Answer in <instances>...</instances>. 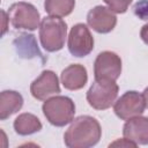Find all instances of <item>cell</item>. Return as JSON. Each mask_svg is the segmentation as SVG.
<instances>
[{
	"mask_svg": "<svg viewBox=\"0 0 148 148\" xmlns=\"http://www.w3.org/2000/svg\"><path fill=\"white\" fill-rule=\"evenodd\" d=\"M110 147H138V145L131 140H128L127 138L124 136V139H118L116 141H113L112 143L109 145Z\"/></svg>",
	"mask_w": 148,
	"mask_h": 148,
	"instance_id": "d6986e66",
	"label": "cell"
},
{
	"mask_svg": "<svg viewBox=\"0 0 148 148\" xmlns=\"http://www.w3.org/2000/svg\"><path fill=\"white\" fill-rule=\"evenodd\" d=\"M87 23L98 34H109L117 24V16L109 7L98 5L88 12Z\"/></svg>",
	"mask_w": 148,
	"mask_h": 148,
	"instance_id": "30bf717a",
	"label": "cell"
},
{
	"mask_svg": "<svg viewBox=\"0 0 148 148\" xmlns=\"http://www.w3.org/2000/svg\"><path fill=\"white\" fill-rule=\"evenodd\" d=\"M75 7V0H44V9L50 16H68Z\"/></svg>",
	"mask_w": 148,
	"mask_h": 148,
	"instance_id": "2e32d148",
	"label": "cell"
},
{
	"mask_svg": "<svg viewBox=\"0 0 148 148\" xmlns=\"http://www.w3.org/2000/svg\"><path fill=\"white\" fill-rule=\"evenodd\" d=\"M146 103L142 94L135 90H128L124 92L113 104V111L121 120H128L131 118L141 116L145 112Z\"/></svg>",
	"mask_w": 148,
	"mask_h": 148,
	"instance_id": "8992f818",
	"label": "cell"
},
{
	"mask_svg": "<svg viewBox=\"0 0 148 148\" xmlns=\"http://www.w3.org/2000/svg\"><path fill=\"white\" fill-rule=\"evenodd\" d=\"M140 37L142 39V42L148 45V23H146L145 25H142L141 30H140Z\"/></svg>",
	"mask_w": 148,
	"mask_h": 148,
	"instance_id": "ffe728a7",
	"label": "cell"
},
{
	"mask_svg": "<svg viewBox=\"0 0 148 148\" xmlns=\"http://www.w3.org/2000/svg\"><path fill=\"white\" fill-rule=\"evenodd\" d=\"M123 135L139 145H148V117L138 116L126 120L123 126Z\"/></svg>",
	"mask_w": 148,
	"mask_h": 148,
	"instance_id": "8fae6325",
	"label": "cell"
},
{
	"mask_svg": "<svg viewBox=\"0 0 148 148\" xmlns=\"http://www.w3.org/2000/svg\"><path fill=\"white\" fill-rule=\"evenodd\" d=\"M13 126H14L15 132L18 135H23V136L37 133L43 127V125H42L40 120L37 118V116L29 113V112L18 114L15 118Z\"/></svg>",
	"mask_w": 148,
	"mask_h": 148,
	"instance_id": "5bb4252c",
	"label": "cell"
},
{
	"mask_svg": "<svg viewBox=\"0 0 148 148\" xmlns=\"http://www.w3.org/2000/svg\"><path fill=\"white\" fill-rule=\"evenodd\" d=\"M142 96H143V99H145V103H146V108L148 109V87L145 88V90L142 92Z\"/></svg>",
	"mask_w": 148,
	"mask_h": 148,
	"instance_id": "44dd1931",
	"label": "cell"
},
{
	"mask_svg": "<svg viewBox=\"0 0 148 148\" xmlns=\"http://www.w3.org/2000/svg\"><path fill=\"white\" fill-rule=\"evenodd\" d=\"M101 136L102 127L98 120L84 114L73 119L64 134V142L68 148H90L99 142Z\"/></svg>",
	"mask_w": 148,
	"mask_h": 148,
	"instance_id": "6da1fadb",
	"label": "cell"
},
{
	"mask_svg": "<svg viewBox=\"0 0 148 148\" xmlns=\"http://www.w3.org/2000/svg\"><path fill=\"white\" fill-rule=\"evenodd\" d=\"M42 111L46 120L57 127H62L73 121L75 114V104L68 96L54 95L42 105Z\"/></svg>",
	"mask_w": 148,
	"mask_h": 148,
	"instance_id": "3957f363",
	"label": "cell"
},
{
	"mask_svg": "<svg viewBox=\"0 0 148 148\" xmlns=\"http://www.w3.org/2000/svg\"><path fill=\"white\" fill-rule=\"evenodd\" d=\"M94 37L84 23H76L68 35V51L76 58H83L94 50Z\"/></svg>",
	"mask_w": 148,
	"mask_h": 148,
	"instance_id": "52a82bcc",
	"label": "cell"
},
{
	"mask_svg": "<svg viewBox=\"0 0 148 148\" xmlns=\"http://www.w3.org/2000/svg\"><path fill=\"white\" fill-rule=\"evenodd\" d=\"M14 45H15L17 54L21 58H25V59H31L35 57L42 58V53L38 49L36 38L31 34L21 35L18 38L14 40Z\"/></svg>",
	"mask_w": 148,
	"mask_h": 148,
	"instance_id": "9a60e30c",
	"label": "cell"
},
{
	"mask_svg": "<svg viewBox=\"0 0 148 148\" xmlns=\"http://www.w3.org/2000/svg\"><path fill=\"white\" fill-rule=\"evenodd\" d=\"M60 81L67 90H80L88 82L87 68L81 64L69 65L61 72Z\"/></svg>",
	"mask_w": 148,
	"mask_h": 148,
	"instance_id": "7c38bea8",
	"label": "cell"
},
{
	"mask_svg": "<svg viewBox=\"0 0 148 148\" xmlns=\"http://www.w3.org/2000/svg\"><path fill=\"white\" fill-rule=\"evenodd\" d=\"M106 6L117 14H124L127 12L130 5L132 3L133 0H103Z\"/></svg>",
	"mask_w": 148,
	"mask_h": 148,
	"instance_id": "e0dca14e",
	"label": "cell"
},
{
	"mask_svg": "<svg viewBox=\"0 0 148 148\" xmlns=\"http://www.w3.org/2000/svg\"><path fill=\"white\" fill-rule=\"evenodd\" d=\"M8 20L14 29L34 31L40 25V15L37 8L29 2L18 1L13 3L8 12Z\"/></svg>",
	"mask_w": 148,
	"mask_h": 148,
	"instance_id": "5b68a950",
	"label": "cell"
},
{
	"mask_svg": "<svg viewBox=\"0 0 148 148\" xmlns=\"http://www.w3.org/2000/svg\"><path fill=\"white\" fill-rule=\"evenodd\" d=\"M30 92L34 98L45 101L60 92V84L57 74L53 71L45 69L30 84Z\"/></svg>",
	"mask_w": 148,
	"mask_h": 148,
	"instance_id": "9c48e42d",
	"label": "cell"
},
{
	"mask_svg": "<svg viewBox=\"0 0 148 148\" xmlns=\"http://www.w3.org/2000/svg\"><path fill=\"white\" fill-rule=\"evenodd\" d=\"M121 74V59L112 51L98 53L94 62L95 79H108L116 81Z\"/></svg>",
	"mask_w": 148,
	"mask_h": 148,
	"instance_id": "ba28073f",
	"label": "cell"
},
{
	"mask_svg": "<svg viewBox=\"0 0 148 148\" xmlns=\"http://www.w3.org/2000/svg\"><path fill=\"white\" fill-rule=\"evenodd\" d=\"M134 14L141 20H148V0H140L134 6Z\"/></svg>",
	"mask_w": 148,
	"mask_h": 148,
	"instance_id": "ac0fdd59",
	"label": "cell"
},
{
	"mask_svg": "<svg viewBox=\"0 0 148 148\" xmlns=\"http://www.w3.org/2000/svg\"><path fill=\"white\" fill-rule=\"evenodd\" d=\"M119 87L116 81L108 79H95L89 87L86 98L88 104L95 110H106L111 108L118 97Z\"/></svg>",
	"mask_w": 148,
	"mask_h": 148,
	"instance_id": "277c9868",
	"label": "cell"
},
{
	"mask_svg": "<svg viewBox=\"0 0 148 148\" xmlns=\"http://www.w3.org/2000/svg\"><path fill=\"white\" fill-rule=\"evenodd\" d=\"M67 38V24L61 17L45 16L39 25V40L47 52L60 51Z\"/></svg>",
	"mask_w": 148,
	"mask_h": 148,
	"instance_id": "7a4b0ae2",
	"label": "cell"
},
{
	"mask_svg": "<svg viewBox=\"0 0 148 148\" xmlns=\"http://www.w3.org/2000/svg\"><path fill=\"white\" fill-rule=\"evenodd\" d=\"M23 106V97L15 90H3L0 94V120H6Z\"/></svg>",
	"mask_w": 148,
	"mask_h": 148,
	"instance_id": "4fadbf2b",
	"label": "cell"
}]
</instances>
